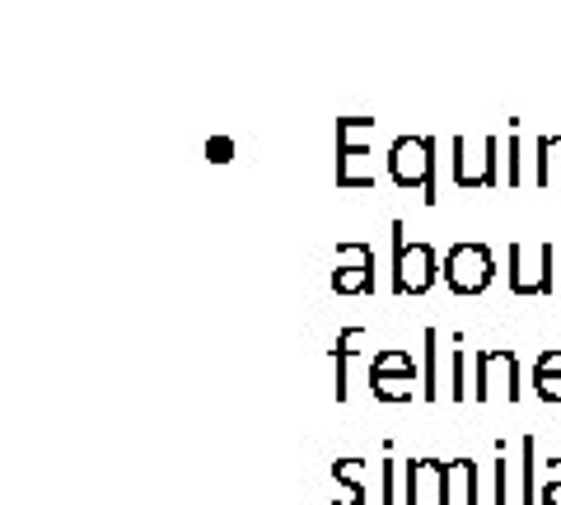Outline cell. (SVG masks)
Segmentation results:
<instances>
[{"label": "cell", "instance_id": "cell-10", "mask_svg": "<svg viewBox=\"0 0 561 505\" xmlns=\"http://www.w3.org/2000/svg\"><path fill=\"white\" fill-rule=\"evenodd\" d=\"M332 290L337 295H375V249L370 243H342L332 263Z\"/></svg>", "mask_w": 561, "mask_h": 505}, {"label": "cell", "instance_id": "cell-12", "mask_svg": "<svg viewBox=\"0 0 561 505\" xmlns=\"http://www.w3.org/2000/svg\"><path fill=\"white\" fill-rule=\"evenodd\" d=\"M421 403H440V333H421Z\"/></svg>", "mask_w": 561, "mask_h": 505}, {"label": "cell", "instance_id": "cell-20", "mask_svg": "<svg viewBox=\"0 0 561 505\" xmlns=\"http://www.w3.org/2000/svg\"><path fill=\"white\" fill-rule=\"evenodd\" d=\"M206 154H210V164H230L234 160V141H225V136H210Z\"/></svg>", "mask_w": 561, "mask_h": 505}, {"label": "cell", "instance_id": "cell-5", "mask_svg": "<svg viewBox=\"0 0 561 505\" xmlns=\"http://www.w3.org/2000/svg\"><path fill=\"white\" fill-rule=\"evenodd\" d=\"M440 282L454 295H482L491 282H496V253H491L486 243H472V239L449 243V253L440 257Z\"/></svg>", "mask_w": 561, "mask_h": 505}, {"label": "cell", "instance_id": "cell-14", "mask_svg": "<svg viewBox=\"0 0 561 505\" xmlns=\"http://www.w3.org/2000/svg\"><path fill=\"white\" fill-rule=\"evenodd\" d=\"M538 173H534V183L538 187H557V169H561V136H538Z\"/></svg>", "mask_w": 561, "mask_h": 505}, {"label": "cell", "instance_id": "cell-11", "mask_svg": "<svg viewBox=\"0 0 561 505\" xmlns=\"http://www.w3.org/2000/svg\"><path fill=\"white\" fill-rule=\"evenodd\" d=\"M332 505H365V459L332 463Z\"/></svg>", "mask_w": 561, "mask_h": 505}, {"label": "cell", "instance_id": "cell-1", "mask_svg": "<svg viewBox=\"0 0 561 505\" xmlns=\"http://www.w3.org/2000/svg\"><path fill=\"white\" fill-rule=\"evenodd\" d=\"M478 459H408L402 463V505H482Z\"/></svg>", "mask_w": 561, "mask_h": 505}, {"label": "cell", "instance_id": "cell-3", "mask_svg": "<svg viewBox=\"0 0 561 505\" xmlns=\"http://www.w3.org/2000/svg\"><path fill=\"white\" fill-rule=\"evenodd\" d=\"M393 295L408 300V295H426L440 282V257H435L431 243H408V225L393 220Z\"/></svg>", "mask_w": 561, "mask_h": 505}, {"label": "cell", "instance_id": "cell-18", "mask_svg": "<svg viewBox=\"0 0 561 505\" xmlns=\"http://www.w3.org/2000/svg\"><path fill=\"white\" fill-rule=\"evenodd\" d=\"M383 505H402V492H398V459H393V445H383Z\"/></svg>", "mask_w": 561, "mask_h": 505}, {"label": "cell", "instance_id": "cell-6", "mask_svg": "<svg viewBox=\"0 0 561 505\" xmlns=\"http://www.w3.org/2000/svg\"><path fill=\"white\" fill-rule=\"evenodd\" d=\"M472 398H478V403H491V398L519 403V398H524V370H519V356L511 352V346H482V352H478Z\"/></svg>", "mask_w": 561, "mask_h": 505}, {"label": "cell", "instance_id": "cell-19", "mask_svg": "<svg viewBox=\"0 0 561 505\" xmlns=\"http://www.w3.org/2000/svg\"><path fill=\"white\" fill-rule=\"evenodd\" d=\"M538 505H561V459H548V482L538 486Z\"/></svg>", "mask_w": 561, "mask_h": 505}, {"label": "cell", "instance_id": "cell-4", "mask_svg": "<svg viewBox=\"0 0 561 505\" xmlns=\"http://www.w3.org/2000/svg\"><path fill=\"white\" fill-rule=\"evenodd\" d=\"M557 253L561 243H511L505 249V282H511V295L529 300V295H552L557 290Z\"/></svg>", "mask_w": 561, "mask_h": 505}, {"label": "cell", "instance_id": "cell-9", "mask_svg": "<svg viewBox=\"0 0 561 505\" xmlns=\"http://www.w3.org/2000/svg\"><path fill=\"white\" fill-rule=\"evenodd\" d=\"M449 150H454V160H449V179H454V187H496V183H505L501 160H496V154H501V141H496V136H486V141H482V160H472L468 136H454Z\"/></svg>", "mask_w": 561, "mask_h": 505}, {"label": "cell", "instance_id": "cell-13", "mask_svg": "<svg viewBox=\"0 0 561 505\" xmlns=\"http://www.w3.org/2000/svg\"><path fill=\"white\" fill-rule=\"evenodd\" d=\"M370 337L365 328H342L337 333V346H332V370H337V403H346V379H351V360L360 356V342Z\"/></svg>", "mask_w": 561, "mask_h": 505}, {"label": "cell", "instance_id": "cell-8", "mask_svg": "<svg viewBox=\"0 0 561 505\" xmlns=\"http://www.w3.org/2000/svg\"><path fill=\"white\" fill-rule=\"evenodd\" d=\"M365 131H375L370 117H342L337 122V187H375V173L360 169L365 160H375V150L360 141Z\"/></svg>", "mask_w": 561, "mask_h": 505}, {"label": "cell", "instance_id": "cell-21", "mask_svg": "<svg viewBox=\"0 0 561 505\" xmlns=\"http://www.w3.org/2000/svg\"><path fill=\"white\" fill-rule=\"evenodd\" d=\"M534 393L542 398V403H561V385H538L534 379Z\"/></svg>", "mask_w": 561, "mask_h": 505}, {"label": "cell", "instance_id": "cell-17", "mask_svg": "<svg viewBox=\"0 0 561 505\" xmlns=\"http://www.w3.org/2000/svg\"><path fill=\"white\" fill-rule=\"evenodd\" d=\"M534 379L538 385H561V346H548V352L534 360Z\"/></svg>", "mask_w": 561, "mask_h": 505}, {"label": "cell", "instance_id": "cell-15", "mask_svg": "<svg viewBox=\"0 0 561 505\" xmlns=\"http://www.w3.org/2000/svg\"><path fill=\"white\" fill-rule=\"evenodd\" d=\"M505 455H511V445L496 440V459H491V482H496L491 486V505H511V459Z\"/></svg>", "mask_w": 561, "mask_h": 505}, {"label": "cell", "instance_id": "cell-7", "mask_svg": "<svg viewBox=\"0 0 561 505\" xmlns=\"http://www.w3.org/2000/svg\"><path fill=\"white\" fill-rule=\"evenodd\" d=\"M370 393L379 398V403H412V398H421V370H416L412 352H402V346H383V352H375Z\"/></svg>", "mask_w": 561, "mask_h": 505}, {"label": "cell", "instance_id": "cell-2", "mask_svg": "<svg viewBox=\"0 0 561 505\" xmlns=\"http://www.w3.org/2000/svg\"><path fill=\"white\" fill-rule=\"evenodd\" d=\"M389 179L402 193H421V202L435 206L440 187H435V136H398L389 146Z\"/></svg>", "mask_w": 561, "mask_h": 505}, {"label": "cell", "instance_id": "cell-16", "mask_svg": "<svg viewBox=\"0 0 561 505\" xmlns=\"http://www.w3.org/2000/svg\"><path fill=\"white\" fill-rule=\"evenodd\" d=\"M463 337H454V352H449V403H468L472 389H468V360H463Z\"/></svg>", "mask_w": 561, "mask_h": 505}]
</instances>
